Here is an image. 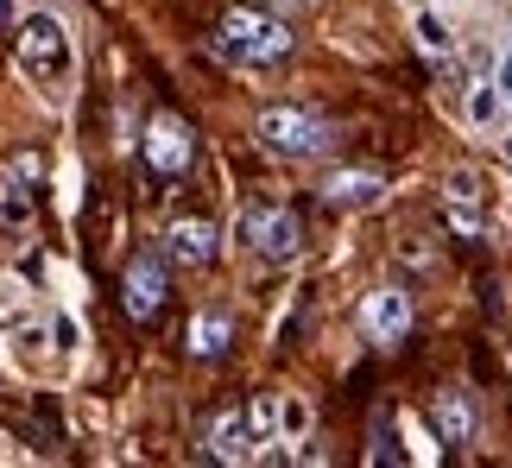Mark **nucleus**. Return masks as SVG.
<instances>
[{"instance_id":"14","label":"nucleus","mask_w":512,"mask_h":468,"mask_svg":"<svg viewBox=\"0 0 512 468\" xmlns=\"http://www.w3.org/2000/svg\"><path fill=\"white\" fill-rule=\"evenodd\" d=\"M500 121H506V102H500L494 76H475V83H468V127L487 133V127H500Z\"/></svg>"},{"instance_id":"7","label":"nucleus","mask_w":512,"mask_h":468,"mask_svg":"<svg viewBox=\"0 0 512 468\" xmlns=\"http://www.w3.org/2000/svg\"><path fill=\"white\" fill-rule=\"evenodd\" d=\"M121 298H127V317H133V323L159 317V304H165V260H159V253H133Z\"/></svg>"},{"instance_id":"23","label":"nucleus","mask_w":512,"mask_h":468,"mask_svg":"<svg viewBox=\"0 0 512 468\" xmlns=\"http://www.w3.org/2000/svg\"><path fill=\"white\" fill-rule=\"evenodd\" d=\"M51 342L64 348V355H76V348H83V342H76V317H57L51 323Z\"/></svg>"},{"instance_id":"16","label":"nucleus","mask_w":512,"mask_h":468,"mask_svg":"<svg viewBox=\"0 0 512 468\" xmlns=\"http://www.w3.org/2000/svg\"><path fill=\"white\" fill-rule=\"evenodd\" d=\"M247 424H253V437H260V450L266 443H279V393H260L247 405Z\"/></svg>"},{"instance_id":"5","label":"nucleus","mask_w":512,"mask_h":468,"mask_svg":"<svg viewBox=\"0 0 512 468\" xmlns=\"http://www.w3.org/2000/svg\"><path fill=\"white\" fill-rule=\"evenodd\" d=\"M361 336L373 348H399L411 336V298L399 285H380V291H367L361 298Z\"/></svg>"},{"instance_id":"1","label":"nucleus","mask_w":512,"mask_h":468,"mask_svg":"<svg viewBox=\"0 0 512 468\" xmlns=\"http://www.w3.org/2000/svg\"><path fill=\"white\" fill-rule=\"evenodd\" d=\"M13 57H19V76L38 83L45 95H57L70 83V70H76V45H70V32H64L57 13H26V19H19Z\"/></svg>"},{"instance_id":"6","label":"nucleus","mask_w":512,"mask_h":468,"mask_svg":"<svg viewBox=\"0 0 512 468\" xmlns=\"http://www.w3.org/2000/svg\"><path fill=\"white\" fill-rule=\"evenodd\" d=\"M146 165L159 171V178H184L190 159H196V140H190V127L177 121V114H159V121L146 127Z\"/></svg>"},{"instance_id":"3","label":"nucleus","mask_w":512,"mask_h":468,"mask_svg":"<svg viewBox=\"0 0 512 468\" xmlns=\"http://www.w3.org/2000/svg\"><path fill=\"white\" fill-rule=\"evenodd\" d=\"M215 38H222V57L253 64V70L285 64V57H291V26H279V19H266V13H247V7H234Z\"/></svg>"},{"instance_id":"4","label":"nucleus","mask_w":512,"mask_h":468,"mask_svg":"<svg viewBox=\"0 0 512 468\" xmlns=\"http://www.w3.org/2000/svg\"><path fill=\"white\" fill-rule=\"evenodd\" d=\"M234 241H241V247H260L266 260H298L304 228H298L291 209H247V216L234 222Z\"/></svg>"},{"instance_id":"18","label":"nucleus","mask_w":512,"mask_h":468,"mask_svg":"<svg viewBox=\"0 0 512 468\" xmlns=\"http://www.w3.org/2000/svg\"><path fill=\"white\" fill-rule=\"evenodd\" d=\"M304 431H310V405L298 393H285L279 399V437H304Z\"/></svg>"},{"instance_id":"11","label":"nucleus","mask_w":512,"mask_h":468,"mask_svg":"<svg viewBox=\"0 0 512 468\" xmlns=\"http://www.w3.org/2000/svg\"><path fill=\"white\" fill-rule=\"evenodd\" d=\"M437 431H443V443H475L481 412H475V393H468V386L437 393Z\"/></svg>"},{"instance_id":"12","label":"nucleus","mask_w":512,"mask_h":468,"mask_svg":"<svg viewBox=\"0 0 512 468\" xmlns=\"http://www.w3.org/2000/svg\"><path fill=\"white\" fill-rule=\"evenodd\" d=\"M253 456H260V437H253L247 412L215 418V431H209V462H253Z\"/></svg>"},{"instance_id":"25","label":"nucleus","mask_w":512,"mask_h":468,"mask_svg":"<svg viewBox=\"0 0 512 468\" xmlns=\"http://www.w3.org/2000/svg\"><path fill=\"white\" fill-rule=\"evenodd\" d=\"M7 13H13V0H0V26H7Z\"/></svg>"},{"instance_id":"2","label":"nucleus","mask_w":512,"mask_h":468,"mask_svg":"<svg viewBox=\"0 0 512 468\" xmlns=\"http://www.w3.org/2000/svg\"><path fill=\"white\" fill-rule=\"evenodd\" d=\"M260 146L279 152V159H323V152L336 146V127H329L317 108L279 102V108L260 114Z\"/></svg>"},{"instance_id":"19","label":"nucleus","mask_w":512,"mask_h":468,"mask_svg":"<svg viewBox=\"0 0 512 468\" xmlns=\"http://www.w3.org/2000/svg\"><path fill=\"white\" fill-rule=\"evenodd\" d=\"M392 424H399V418H373V450H367V462H405V450L392 443Z\"/></svg>"},{"instance_id":"17","label":"nucleus","mask_w":512,"mask_h":468,"mask_svg":"<svg viewBox=\"0 0 512 468\" xmlns=\"http://www.w3.org/2000/svg\"><path fill=\"white\" fill-rule=\"evenodd\" d=\"M0 222H13V228H26V222H32L26 178H7V184H0Z\"/></svg>"},{"instance_id":"26","label":"nucleus","mask_w":512,"mask_h":468,"mask_svg":"<svg viewBox=\"0 0 512 468\" xmlns=\"http://www.w3.org/2000/svg\"><path fill=\"white\" fill-rule=\"evenodd\" d=\"M506 152H512V140H506Z\"/></svg>"},{"instance_id":"10","label":"nucleus","mask_w":512,"mask_h":468,"mask_svg":"<svg viewBox=\"0 0 512 468\" xmlns=\"http://www.w3.org/2000/svg\"><path fill=\"white\" fill-rule=\"evenodd\" d=\"M443 203H449V222H456L462 234H481L487 228V216H481V178H475V171H449V178H443Z\"/></svg>"},{"instance_id":"20","label":"nucleus","mask_w":512,"mask_h":468,"mask_svg":"<svg viewBox=\"0 0 512 468\" xmlns=\"http://www.w3.org/2000/svg\"><path fill=\"white\" fill-rule=\"evenodd\" d=\"M13 310H26V279L0 272V317H13Z\"/></svg>"},{"instance_id":"24","label":"nucleus","mask_w":512,"mask_h":468,"mask_svg":"<svg viewBox=\"0 0 512 468\" xmlns=\"http://www.w3.org/2000/svg\"><path fill=\"white\" fill-rule=\"evenodd\" d=\"M430 7H437V13H462L468 0H430Z\"/></svg>"},{"instance_id":"15","label":"nucleus","mask_w":512,"mask_h":468,"mask_svg":"<svg viewBox=\"0 0 512 468\" xmlns=\"http://www.w3.org/2000/svg\"><path fill=\"white\" fill-rule=\"evenodd\" d=\"M411 38H418V51H430V57H449V51H456V32H449L443 13H418V19H411Z\"/></svg>"},{"instance_id":"22","label":"nucleus","mask_w":512,"mask_h":468,"mask_svg":"<svg viewBox=\"0 0 512 468\" xmlns=\"http://www.w3.org/2000/svg\"><path fill=\"white\" fill-rule=\"evenodd\" d=\"M494 89H500V102L512 108V51H500V57H494Z\"/></svg>"},{"instance_id":"13","label":"nucleus","mask_w":512,"mask_h":468,"mask_svg":"<svg viewBox=\"0 0 512 468\" xmlns=\"http://www.w3.org/2000/svg\"><path fill=\"white\" fill-rule=\"evenodd\" d=\"M228 342H234V317H228V310H196V323H190V355H196V361H215Z\"/></svg>"},{"instance_id":"8","label":"nucleus","mask_w":512,"mask_h":468,"mask_svg":"<svg viewBox=\"0 0 512 468\" xmlns=\"http://www.w3.org/2000/svg\"><path fill=\"white\" fill-rule=\"evenodd\" d=\"M380 197H386V178H380V171H361V165L329 171V184H323V203L329 209H373Z\"/></svg>"},{"instance_id":"9","label":"nucleus","mask_w":512,"mask_h":468,"mask_svg":"<svg viewBox=\"0 0 512 468\" xmlns=\"http://www.w3.org/2000/svg\"><path fill=\"white\" fill-rule=\"evenodd\" d=\"M165 247H171V260H184V266H209L215 247H222V234H215L203 216H184V222L165 228Z\"/></svg>"},{"instance_id":"21","label":"nucleus","mask_w":512,"mask_h":468,"mask_svg":"<svg viewBox=\"0 0 512 468\" xmlns=\"http://www.w3.org/2000/svg\"><path fill=\"white\" fill-rule=\"evenodd\" d=\"M399 431L411 437V450H405L411 462H437V443H430V437H424V431H418V424H411V418H399Z\"/></svg>"}]
</instances>
